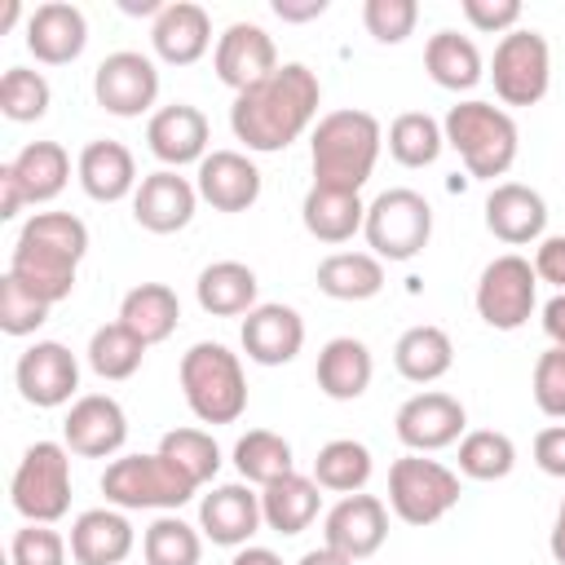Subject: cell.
I'll return each instance as SVG.
<instances>
[{"label": "cell", "instance_id": "obj_1", "mask_svg": "<svg viewBox=\"0 0 565 565\" xmlns=\"http://www.w3.org/2000/svg\"><path fill=\"white\" fill-rule=\"evenodd\" d=\"M322 106V84L305 62H282L265 84L247 88L230 106V132L252 154H278L300 141Z\"/></svg>", "mask_w": 565, "mask_h": 565}, {"label": "cell", "instance_id": "obj_2", "mask_svg": "<svg viewBox=\"0 0 565 565\" xmlns=\"http://www.w3.org/2000/svg\"><path fill=\"white\" fill-rule=\"evenodd\" d=\"M384 150V128L371 110H331L313 124L309 137V163H313V185L327 190H349L362 194V185L375 172V159Z\"/></svg>", "mask_w": 565, "mask_h": 565}, {"label": "cell", "instance_id": "obj_3", "mask_svg": "<svg viewBox=\"0 0 565 565\" xmlns=\"http://www.w3.org/2000/svg\"><path fill=\"white\" fill-rule=\"evenodd\" d=\"M441 132H446V146L463 159L468 177L477 181H494V177H508V168L516 163V150H521V132H516V119L494 106V102H455L441 119Z\"/></svg>", "mask_w": 565, "mask_h": 565}, {"label": "cell", "instance_id": "obj_4", "mask_svg": "<svg viewBox=\"0 0 565 565\" xmlns=\"http://www.w3.org/2000/svg\"><path fill=\"white\" fill-rule=\"evenodd\" d=\"M181 397L199 424H234L247 411V375L238 353L216 340H199L181 353L177 366Z\"/></svg>", "mask_w": 565, "mask_h": 565}, {"label": "cell", "instance_id": "obj_5", "mask_svg": "<svg viewBox=\"0 0 565 565\" xmlns=\"http://www.w3.org/2000/svg\"><path fill=\"white\" fill-rule=\"evenodd\" d=\"M194 481L181 477L159 450L154 455H119L102 472V494L110 508L124 512H177L194 499Z\"/></svg>", "mask_w": 565, "mask_h": 565}, {"label": "cell", "instance_id": "obj_6", "mask_svg": "<svg viewBox=\"0 0 565 565\" xmlns=\"http://www.w3.org/2000/svg\"><path fill=\"white\" fill-rule=\"evenodd\" d=\"M9 499L22 521L53 525L71 512V450L66 441H35L13 468Z\"/></svg>", "mask_w": 565, "mask_h": 565}, {"label": "cell", "instance_id": "obj_7", "mask_svg": "<svg viewBox=\"0 0 565 565\" xmlns=\"http://www.w3.org/2000/svg\"><path fill=\"white\" fill-rule=\"evenodd\" d=\"M366 247L380 260H415L433 238V203L419 190L393 185L366 203Z\"/></svg>", "mask_w": 565, "mask_h": 565}, {"label": "cell", "instance_id": "obj_8", "mask_svg": "<svg viewBox=\"0 0 565 565\" xmlns=\"http://www.w3.org/2000/svg\"><path fill=\"white\" fill-rule=\"evenodd\" d=\"M459 503V472L424 459V455H402L388 468V508L406 525H437L450 508Z\"/></svg>", "mask_w": 565, "mask_h": 565}, {"label": "cell", "instance_id": "obj_9", "mask_svg": "<svg viewBox=\"0 0 565 565\" xmlns=\"http://www.w3.org/2000/svg\"><path fill=\"white\" fill-rule=\"evenodd\" d=\"M490 84L503 106H539L552 88V49L534 26H516L494 44Z\"/></svg>", "mask_w": 565, "mask_h": 565}, {"label": "cell", "instance_id": "obj_10", "mask_svg": "<svg viewBox=\"0 0 565 565\" xmlns=\"http://www.w3.org/2000/svg\"><path fill=\"white\" fill-rule=\"evenodd\" d=\"M472 305H477V318L486 327H494V331L525 327L530 313L539 309V274H534V265L525 256H516V252L494 256L477 278Z\"/></svg>", "mask_w": 565, "mask_h": 565}, {"label": "cell", "instance_id": "obj_11", "mask_svg": "<svg viewBox=\"0 0 565 565\" xmlns=\"http://www.w3.org/2000/svg\"><path fill=\"white\" fill-rule=\"evenodd\" d=\"M93 97L115 119H137L159 102V66L137 49L106 53L93 71Z\"/></svg>", "mask_w": 565, "mask_h": 565}, {"label": "cell", "instance_id": "obj_12", "mask_svg": "<svg viewBox=\"0 0 565 565\" xmlns=\"http://www.w3.org/2000/svg\"><path fill=\"white\" fill-rule=\"evenodd\" d=\"M393 433L411 455H433V450L455 446L468 433V411L459 397H450L441 388H424L397 406Z\"/></svg>", "mask_w": 565, "mask_h": 565}, {"label": "cell", "instance_id": "obj_13", "mask_svg": "<svg viewBox=\"0 0 565 565\" xmlns=\"http://www.w3.org/2000/svg\"><path fill=\"white\" fill-rule=\"evenodd\" d=\"M278 49H274V35L256 22H230L221 35H216V49H212V71L225 88L247 93L256 84H265L274 71H278Z\"/></svg>", "mask_w": 565, "mask_h": 565}, {"label": "cell", "instance_id": "obj_14", "mask_svg": "<svg viewBox=\"0 0 565 565\" xmlns=\"http://www.w3.org/2000/svg\"><path fill=\"white\" fill-rule=\"evenodd\" d=\"M62 441L79 459H110L128 441V415L110 393H84L62 419Z\"/></svg>", "mask_w": 565, "mask_h": 565}, {"label": "cell", "instance_id": "obj_15", "mask_svg": "<svg viewBox=\"0 0 565 565\" xmlns=\"http://www.w3.org/2000/svg\"><path fill=\"white\" fill-rule=\"evenodd\" d=\"M13 380H18L22 402H31L40 411H53V406H66L75 397V388H79V362H75V353L62 340H35L18 358Z\"/></svg>", "mask_w": 565, "mask_h": 565}, {"label": "cell", "instance_id": "obj_16", "mask_svg": "<svg viewBox=\"0 0 565 565\" xmlns=\"http://www.w3.org/2000/svg\"><path fill=\"white\" fill-rule=\"evenodd\" d=\"M388 539V508L380 494H340V503L322 516V543L349 561H366Z\"/></svg>", "mask_w": 565, "mask_h": 565}, {"label": "cell", "instance_id": "obj_17", "mask_svg": "<svg viewBox=\"0 0 565 565\" xmlns=\"http://www.w3.org/2000/svg\"><path fill=\"white\" fill-rule=\"evenodd\" d=\"M212 128H207V115L190 102H172V106H159L146 124V146L150 154L163 163V168H185V163H203L212 150Z\"/></svg>", "mask_w": 565, "mask_h": 565}, {"label": "cell", "instance_id": "obj_18", "mask_svg": "<svg viewBox=\"0 0 565 565\" xmlns=\"http://www.w3.org/2000/svg\"><path fill=\"white\" fill-rule=\"evenodd\" d=\"M194 207H199V190L190 177L172 172V168H159V172H146L137 194H132V221L150 234H177L194 221Z\"/></svg>", "mask_w": 565, "mask_h": 565}, {"label": "cell", "instance_id": "obj_19", "mask_svg": "<svg viewBox=\"0 0 565 565\" xmlns=\"http://www.w3.org/2000/svg\"><path fill=\"white\" fill-rule=\"evenodd\" d=\"M260 525H265L260 494L247 481H225V486L207 490L199 503V530L216 547H247Z\"/></svg>", "mask_w": 565, "mask_h": 565}, {"label": "cell", "instance_id": "obj_20", "mask_svg": "<svg viewBox=\"0 0 565 565\" xmlns=\"http://www.w3.org/2000/svg\"><path fill=\"white\" fill-rule=\"evenodd\" d=\"M194 190L212 212H247L260 199V168L243 150H212L194 172Z\"/></svg>", "mask_w": 565, "mask_h": 565}, {"label": "cell", "instance_id": "obj_21", "mask_svg": "<svg viewBox=\"0 0 565 565\" xmlns=\"http://www.w3.org/2000/svg\"><path fill=\"white\" fill-rule=\"evenodd\" d=\"M84 44H88V18L79 4L49 0V4H35V13L26 18V49L44 66L75 62L84 53Z\"/></svg>", "mask_w": 565, "mask_h": 565}, {"label": "cell", "instance_id": "obj_22", "mask_svg": "<svg viewBox=\"0 0 565 565\" xmlns=\"http://www.w3.org/2000/svg\"><path fill=\"white\" fill-rule=\"evenodd\" d=\"M486 230L508 243V247H525V243H539L543 230H547V203L534 185H521V181H499L490 194H486Z\"/></svg>", "mask_w": 565, "mask_h": 565}, {"label": "cell", "instance_id": "obj_23", "mask_svg": "<svg viewBox=\"0 0 565 565\" xmlns=\"http://www.w3.org/2000/svg\"><path fill=\"white\" fill-rule=\"evenodd\" d=\"M238 340L256 366H287L305 349V318L291 305H256L243 318Z\"/></svg>", "mask_w": 565, "mask_h": 565}, {"label": "cell", "instance_id": "obj_24", "mask_svg": "<svg viewBox=\"0 0 565 565\" xmlns=\"http://www.w3.org/2000/svg\"><path fill=\"white\" fill-rule=\"evenodd\" d=\"M150 49L168 66H194L212 49V18L194 0H172L150 22Z\"/></svg>", "mask_w": 565, "mask_h": 565}, {"label": "cell", "instance_id": "obj_25", "mask_svg": "<svg viewBox=\"0 0 565 565\" xmlns=\"http://www.w3.org/2000/svg\"><path fill=\"white\" fill-rule=\"evenodd\" d=\"M71 561L75 565H124L128 552L137 547L132 521L124 516V508H88L71 521Z\"/></svg>", "mask_w": 565, "mask_h": 565}, {"label": "cell", "instance_id": "obj_26", "mask_svg": "<svg viewBox=\"0 0 565 565\" xmlns=\"http://www.w3.org/2000/svg\"><path fill=\"white\" fill-rule=\"evenodd\" d=\"M75 177L84 185V194L93 203H119V199H132L141 177H137V159L124 141H110V137H97L79 150L75 159Z\"/></svg>", "mask_w": 565, "mask_h": 565}, {"label": "cell", "instance_id": "obj_27", "mask_svg": "<svg viewBox=\"0 0 565 565\" xmlns=\"http://www.w3.org/2000/svg\"><path fill=\"white\" fill-rule=\"evenodd\" d=\"M371 375H375V358H371V349L362 340L335 335V340H327L318 349L313 380L331 402H358L371 388Z\"/></svg>", "mask_w": 565, "mask_h": 565}, {"label": "cell", "instance_id": "obj_28", "mask_svg": "<svg viewBox=\"0 0 565 565\" xmlns=\"http://www.w3.org/2000/svg\"><path fill=\"white\" fill-rule=\"evenodd\" d=\"M9 278H18L26 291H35L40 300L57 305L75 291V274H79V260L53 252V247H40V243H26L18 238L13 243V256H9Z\"/></svg>", "mask_w": 565, "mask_h": 565}, {"label": "cell", "instance_id": "obj_29", "mask_svg": "<svg viewBox=\"0 0 565 565\" xmlns=\"http://www.w3.org/2000/svg\"><path fill=\"white\" fill-rule=\"evenodd\" d=\"M256 269L243 260H212L194 282V300L212 318H247L256 309Z\"/></svg>", "mask_w": 565, "mask_h": 565}, {"label": "cell", "instance_id": "obj_30", "mask_svg": "<svg viewBox=\"0 0 565 565\" xmlns=\"http://www.w3.org/2000/svg\"><path fill=\"white\" fill-rule=\"evenodd\" d=\"M300 221H305L309 238L335 247V243H349L366 225V203H362V194H349V190L309 185L305 203H300Z\"/></svg>", "mask_w": 565, "mask_h": 565}, {"label": "cell", "instance_id": "obj_31", "mask_svg": "<svg viewBox=\"0 0 565 565\" xmlns=\"http://www.w3.org/2000/svg\"><path fill=\"white\" fill-rule=\"evenodd\" d=\"M322 486L313 477H300V472H287L278 477L274 486L260 490V516L274 534H305L313 521H318V508H322Z\"/></svg>", "mask_w": 565, "mask_h": 565}, {"label": "cell", "instance_id": "obj_32", "mask_svg": "<svg viewBox=\"0 0 565 565\" xmlns=\"http://www.w3.org/2000/svg\"><path fill=\"white\" fill-rule=\"evenodd\" d=\"M424 71L437 88H450V93H468L486 79V62H481V49L472 44V35H459V31H437L428 35L424 44Z\"/></svg>", "mask_w": 565, "mask_h": 565}, {"label": "cell", "instance_id": "obj_33", "mask_svg": "<svg viewBox=\"0 0 565 565\" xmlns=\"http://www.w3.org/2000/svg\"><path fill=\"white\" fill-rule=\"evenodd\" d=\"M393 366L402 380L411 384H437L450 366H455V344L441 327L433 322H419V327H406L393 344Z\"/></svg>", "mask_w": 565, "mask_h": 565}, {"label": "cell", "instance_id": "obj_34", "mask_svg": "<svg viewBox=\"0 0 565 565\" xmlns=\"http://www.w3.org/2000/svg\"><path fill=\"white\" fill-rule=\"evenodd\" d=\"M119 322L146 340V344H163L177 322H181V300L168 282H137L124 300H119Z\"/></svg>", "mask_w": 565, "mask_h": 565}, {"label": "cell", "instance_id": "obj_35", "mask_svg": "<svg viewBox=\"0 0 565 565\" xmlns=\"http://www.w3.org/2000/svg\"><path fill=\"white\" fill-rule=\"evenodd\" d=\"M26 203H53L66 181H71V154L57 141H26L13 159H9Z\"/></svg>", "mask_w": 565, "mask_h": 565}, {"label": "cell", "instance_id": "obj_36", "mask_svg": "<svg viewBox=\"0 0 565 565\" xmlns=\"http://www.w3.org/2000/svg\"><path fill=\"white\" fill-rule=\"evenodd\" d=\"M313 282L331 300H371L384 291V260L371 252H331L318 265Z\"/></svg>", "mask_w": 565, "mask_h": 565}, {"label": "cell", "instance_id": "obj_37", "mask_svg": "<svg viewBox=\"0 0 565 565\" xmlns=\"http://www.w3.org/2000/svg\"><path fill=\"white\" fill-rule=\"evenodd\" d=\"M234 468L247 486H274L278 477L296 472V455H291V441L274 428H247L238 441H234Z\"/></svg>", "mask_w": 565, "mask_h": 565}, {"label": "cell", "instance_id": "obj_38", "mask_svg": "<svg viewBox=\"0 0 565 565\" xmlns=\"http://www.w3.org/2000/svg\"><path fill=\"white\" fill-rule=\"evenodd\" d=\"M371 472H375L371 450L362 441H353V437L327 441L318 450V459H313V481L322 490H331V494H362L366 481H371Z\"/></svg>", "mask_w": 565, "mask_h": 565}, {"label": "cell", "instance_id": "obj_39", "mask_svg": "<svg viewBox=\"0 0 565 565\" xmlns=\"http://www.w3.org/2000/svg\"><path fill=\"white\" fill-rule=\"evenodd\" d=\"M388 154L402 163V168H428L437 163V154L446 150V132L441 124L428 115V110H406L388 124V137H384Z\"/></svg>", "mask_w": 565, "mask_h": 565}, {"label": "cell", "instance_id": "obj_40", "mask_svg": "<svg viewBox=\"0 0 565 565\" xmlns=\"http://www.w3.org/2000/svg\"><path fill=\"white\" fill-rule=\"evenodd\" d=\"M146 340H137L119 318L115 322H106V327H97L93 335H88V366H93V375H102V380H132L137 371H141V362H146Z\"/></svg>", "mask_w": 565, "mask_h": 565}, {"label": "cell", "instance_id": "obj_41", "mask_svg": "<svg viewBox=\"0 0 565 565\" xmlns=\"http://www.w3.org/2000/svg\"><path fill=\"white\" fill-rule=\"evenodd\" d=\"M146 565H199L203 561V530L181 521L177 512H163L141 534Z\"/></svg>", "mask_w": 565, "mask_h": 565}, {"label": "cell", "instance_id": "obj_42", "mask_svg": "<svg viewBox=\"0 0 565 565\" xmlns=\"http://www.w3.org/2000/svg\"><path fill=\"white\" fill-rule=\"evenodd\" d=\"M516 468V441L499 428H472L459 437V472L472 481H503Z\"/></svg>", "mask_w": 565, "mask_h": 565}, {"label": "cell", "instance_id": "obj_43", "mask_svg": "<svg viewBox=\"0 0 565 565\" xmlns=\"http://www.w3.org/2000/svg\"><path fill=\"white\" fill-rule=\"evenodd\" d=\"M159 455L181 472L190 477L194 486H207L216 472H221V446L212 433L203 428H172L159 437Z\"/></svg>", "mask_w": 565, "mask_h": 565}, {"label": "cell", "instance_id": "obj_44", "mask_svg": "<svg viewBox=\"0 0 565 565\" xmlns=\"http://www.w3.org/2000/svg\"><path fill=\"white\" fill-rule=\"evenodd\" d=\"M49 102H53V88L40 71L31 66H9L0 75V115L13 119V124H35L49 115Z\"/></svg>", "mask_w": 565, "mask_h": 565}, {"label": "cell", "instance_id": "obj_45", "mask_svg": "<svg viewBox=\"0 0 565 565\" xmlns=\"http://www.w3.org/2000/svg\"><path fill=\"white\" fill-rule=\"evenodd\" d=\"M18 238L40 243V247H53V252H62L71 260H84L88 256V225L79 216H71V212H35L18 230Z\"/></svg>", "mask_w": 565, "mask_h": 565}, {"label": "cell", "instance_id": "obj_46", "mask_svg": "<svg viewBox=\"0 0 565 565\" xmlns=\"http://www.w3.org/2000/svg\"><path fill=\"white\" fill-rule=\"evenodd\" d=\"M49 300H40L35 291H26L18 278H0V331L4 335H35L44 322H49Z\"/></svg>", "mask_w": 565, "mask_h": 565}, {"label": "cell", "instance_id": "obj_47", "mask_svg": "<svg viewBox=\"0 0 565 565\" xmlns=\"http://www.w3.org/2000/svg\"><path fill=\"white\" fill-rule=\"evenodd\" d=\"M415 22H419L415 0H366L362 4V26L375 44H402L406 35H415Z\"/></svg>", "mask_w": 565, "mask_h": 565}, {"label": "cell", "instance_id": "obj_48", "mask_svg": "<svg viewBox=\"0 0 565 565\" xmlns=\"http://www.w3.org/2000/svg\"><path fill=\"white\" fill-rule=\"evenodd\" d=\"M66 552L71 543L53 525H35V521L13 530L9 539V565H66Z\"/></svg>", "mask_w": 565, "mask_h": 565}, {"label": "cell", "instance_id": "obj_49", "mask_svg": "<svg viewBox=\"0 0 565 565\" xmlns=\"http://www.w3.org/2000/svg\"><path fill=\"white\" fill-rule=\"evenodd\" d=\"M530 388H534V402L547 419H565V349L552 344L547 353H539Z\"/></svg>", "mask_w": 565, "mask_h": 565}, {"label": "cell", "instance_id": "obj_50", "mask_svg": "<svg viewBox=\"0 0 565 565\" xmlns=\"http://www.w3.org/2000/svg\"><path fill=\"white\" fill-rule=\"evenodd\" d=\"M459 9L468 18V26L481 31V35H508L521 22V4L516 0H463Z\"/></svg>", "mask_w": 565, "mask_h": 565}, {"label": "cell", "instance_id": "obj_51", "mask_svg": "<svg viewBox=\"0 0 565 565\" xmlns=\"http://www.w3.org/2000/svg\"><path fill=\"white\" fill-rule=\"evenodd\" d=\"M530 265H534L539 282H552L556 291H565V234H543Z\"/></svg>", "mask_w": 565, "mask_h": 565}, {"label": "cell", "instance_id": "obj_52", "mask_svg": "<svg viewBox=\"0 0 565 565\" xmlns=\"http://www.w3.org/2000/svg\"><path fill=\"white\" fill-rule=\"evenodd\" d=\"M534 463H539L547 477H561V481H565V424H547V428L534 437Z\"/></svg>", "mask_w": 565, "mask_h": 565}, {"label": "cell", "instance_id": "obj_53", "mask_svg": "<svg viewBox=\"0 0 565 565\" xmlns=\"http://www.w3.org/2000/svg\"><path fill=\"white\" fill-rule=\"evenodd\" d=\"M22 203H26V194H22L18 177H13V168L0 163V221H13L22 212Z\"/></svg>", "mask_w": 565, "mask_h": 565}, {"label": "cell", "instance_id": "obj_54", "mask_svg": "<svg viewBox=\"0 0 565 565\" xmlns=\"http://www.w3.org/2000/svg\"><path fill=\"white\" fill-rule=\"evenodd\" d=\"M274 13L282 22H313L327 13V0H274Z\"/></svg>", "mask_w": 565, "mask_h": 565}, {"label": "cell", "instance_id": "obj_55", "mask_svg": "<svg viewBox=\"0 0 565 565\" xmlns=\"http://www.w3.org/2000/svg\"><path fill=\"white\" fill-rule=\"evenodd\" d=\"M543 331L556 349H565V291H556L547 305H543Z\"/></svg>", "mask_w": 565, "mask_h": 565}, {"label": "cell", "instance_id": "obj_56", "mask_svg": "<svg viewBox=\"0 0 565 565\" xmlns=\"http://www.w3.org/2000/svg\"><path fill=\"white\" fill-rule=\"evenodd\" d=\"M230 565H282V556H278V552H269V547H252V543H247V547H238V552H234V561H230Z\"/></svg>", "mask_w": 565, "mask_h": 565}, {"label": "cell", "instance_id": "obj_57", "mask_svg": "<svg viewBox=\"0 0 565 565\" xmlns=\"http://www.w3.org/2000/svg\"><path fill=\"white\" fill-rule=\"evenodd\" d=\"M296 565H358V561H349V556H340L335 547H327V543H322V547L305 552V556H300Z\"/></svg>", "mask_w": 565, "mask_h": 565}, {"label": "cell", "instance_id": "obj_58", "mask_svg": "<svg viewBox=\"0 0 565 565\" xmlns=\"http://www.w3.org/2000/svg\"><path fill=\"white\" fill-rule=\"evenodd\" d=\"M547 547H552V561H556V565H565V499H561V508H556V521H552V539H547Z\"/></svg>", "mask_w": 565, "mask_h": 565}, {"label": "cell", "instance_id": "obj_59", "mask_svg": "<svg viewBox=\"0 0 565 565\" xmlns=\"http://www.w3.org/2000/svg\"><path fill=\"white\" fill-rule=\"evenodd\" d=\"M18 18H22V4H18V0H4V18H0V31H9Z\"/></svg>", "mask_w": 565, "mask_h": 565}]
</instances>
